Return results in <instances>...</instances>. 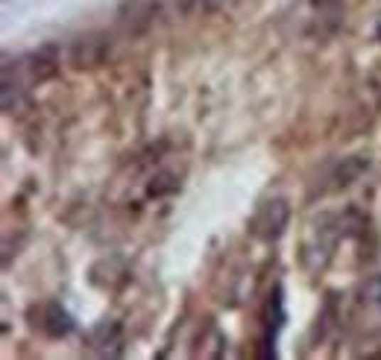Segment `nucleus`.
<instances>
[{"label": "nucleus", "mask_w": 381, "mask_h": 360, "mask_svg": "<svg viewBox=\"0 0 381 360\" xmlns=\"http://www.w3.org/2000/svg\"><path fill=\"white\" fill-rule=\"evenodd\" d=\"M112 50V41L106 33H88L80 36L74 44H70V65L77 70H91V67H100L106 62Z\"/></svg>", "instance_id": "obj_3"}, {"label": "nucleus", "mask_w": 381, "mask_h": 360, "mask_svg": "<svg viewBox=\"0 0 381 360\" xmlns=\"http://www.w3.org/2000/svg\"><path fill=\"white\" fill-rule=\"evenodd\" d=\"M179 176L176 173H171V170H156L153 176H150V182H147V197L150 200H161V197H171V194H176L179 190Z\"/></svg>", "instance_id": "obj_6"}, {"label": "nucleus", "mask_w": 381, "mask_h": 360, "mask_svg": "<svg viewBox=\"0 0 381 360\" xmlns=\"http://www.w3.org/2000/svg\"><path fill=\"white\" fill-rule=\"evenodd\" d=\"M38 317H41V322H36V328H41L47 337H53V340L65 337V334H70V328H74V320L68 317V310L59 302L41 305V314Z\"/></svg>", "instance_id": "obj_5"}, {"label": "nucleus", "mask_w": 381, "mask_h": 360, "mask_svg": "<svg viewBox=\"0 0 381 360\" xmlns=\"http://www.w3.org/2000/svg\"><path fill=\"white\" fill-rule=\"evenodd\" d=\"M288 223H291V202L284 197H270L255 208L249 231L258 240H264V244H273V240H279L284 234Z\"/></svg>", "instance_id": "obj_1"}, {"label": "nucleus", "mask_w": 381, "mask_h": 360, "mask_svg": "<svg viewBox=\"0 0 381 360\" xmlns=\"http://www.w3.org/2000/svg\"><path fill=\"white\" fill-rule=\"evenodd\" d=\"M364 170H367L364 158H358V156L343 158L340 164H335V176H331V182H335V187H346V185H352L355 179H358Z\"/></svg>", "instance_id": "obj_7"}, {"label": "nucleus", "mask_w": 381, "mask_h": 360, "mask_svg": "<svg viewBox=\"0 0 381 360\" xmlns=\"http://www.w3.org/2000/svg\"><path fill=\"white\" fill-rule=\"evenodd\" d=\"M375 38L381 41V18H378V23H375Z\"/></svg>", "instance_id": "obj_9"}, {"label": "nucleus", "mask_w": 381, "mask_h": 360, "mask_svg": "<svg viewBox=\"0 0 381 360\" xmlns=\"http://www.w3.org/2000/svg\"><path fill=\"white\" fill-rule=\"evenodd\" d=\"M308 4H311L314 9H320V12H326V9H340V0H308Z\"/></svg>", "instance_id": "obj_8"}, {"label": "nucleus", "mask_w": 381, "mask_h": 360, "mask_svg": "<svg viewBox=\"0 0 381 360\" xmlns=\"http://www.w3.org/2000/svg\"><path fill=\"white\" fill-rule=\"evenodd\" d=\"M23 70H27V82L30 85H41L47 80H53L59 74V50L56 44H44L38 50H33L27 59H23Z\"/></svg>", "instance_id": "obj_4"}, {"label": "nucleus", "mask_w": 381, "mask_h": 360, "mask_svg": "<svg viewBox=\"0 0 381 360\" xmlns=\"http://www.w3.org/2000/svg\"><path fill=\"white\" fill-rule=\"evenodd\" d=\"M200 4H203V0H200Z\"/></svg>", "instance_id": "obj_10"}, {"label": "nucleus", "mask_w": 381, "mask_h": 360, "mask_svg": "<svg viewBox=\"0 0 381 360\" xmlns=\"http://www.w3.org/2000/svg\"><path fill=\"white\" fill-rule=\"evenodd\" d=\"M159 18V0H124L117 6V27L124 36H144Z\"/></svg>", "instance_id": "obj_2"}]
</instances>
